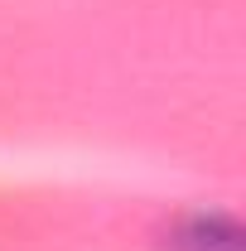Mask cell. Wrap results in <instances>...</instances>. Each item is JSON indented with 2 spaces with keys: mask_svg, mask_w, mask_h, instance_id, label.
Wrapping results in <instances>:
<instances>
[{
  "mask_svg": "<svg viewBox=\"0 0 246 251\" xmlns=\"http://www.w3.org/2000/svg\"><path fill=\"white\" fill-rule=\"evenodd\" d=\"M246 237L227 213H198L174 232V251H242Z\"/></svg>",
  "mask_w": 246,
  "mask_h": 251,
  "instance_id": "6da1fadb",
  "label": "cell"
}]
</instances>
